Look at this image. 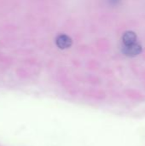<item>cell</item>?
<instances>
[{"instance_id":"3","label":"cell","mask_w":145,"mask_h":146,"mask_svg":"<svg viewBox=\"0 0 145 146\" xmlns=\"http://www.w3.org/2000/svg\"><path fill=\"white\" fill-rule=\"evenodd\" d=\"M56 44L60 48H68L71 44V39L67 35H60L56 39Z\"/></svg>"},{"instance_id":"2","label":"cell","mask_w":145,"mask_h":146,"mask_svg":"<svg viewBox=\"0 0 145 146\" xmlns=\"http://www.w3.org/2000/svg\"><path fill=\"white\" fill-rule=\"evenodd\" d=\"M122 41L124 45H128L136 43L137 41V34L132 31L126 32L122 36Z\"/></svg>"},{"instance_id":"1","label":"cell","mask_w":145,"mask_h":146,"mask_svg":"<svg viewBox=\"0 0 145 146\" xmlns=\"http://www.w3.org/2000/svg\"><path fill=\"white\" fill-rule=\"evenodd\" d=\"M122 51L126 56L133 57V56H138V55H139L141 53L142 46L139 44H137V43L128 44V45H123Z\"/></svg>"}]
</instances>
